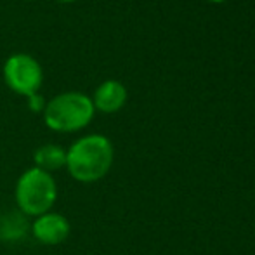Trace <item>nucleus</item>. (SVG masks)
<instances>
[{
    "label": "nucleus",
    "instance_id": "obj_1",
    "mask_svg": "<svg viewBox=\"0 0 255 255\" xmlns=\"http://www.w3.org/2000/svg\"><path fill=\"white\" fill-rule=\"evenodd\" d=\"M113 144L106 135L89 134L66 149V172L82 184L101 181L113 165Z\"/></svg>",
    "mask_w": 255,
    "mask_h": 255
},
{
    "label": "nucleus",
    "instance_id": "obj_2",
    "mask_svg": "<svg viewBox=\"0 0 255 255\" xmlns=\"http://www.w3.org/2000/svg\"><path fill=\"white\" fill-rule=\"evenodd\" d=\"M44 122L51 130L71 134L85 128L94 118V104L84 92H61L45 103Z\"/></svg>",
    "mask_w": 255,
    "mask_h": 255
},
{
    "label": "nucleus",
    "instance_id": "obj_3",
    "mask_svg": "<svg viewBox=\"0 0 255 255\" xmlns=\"http://www.w3.org/2000/svg\"><path fill=\"white\" fill-rule=\"evenodd\" d=\"M14 198L19 212L28 217L51 212L57 202V184L52 174L37 167L26 168L19 175L14 188Z\"/></svg>",
    "mask_w": 255,
    "mask_h": 255
},
{
    "label": "nucleus",
    "instance_id": "obj_4",
    "mask_svg": "<svg viewBox=\"0 0 255 255\" xmlns=\"http://www.w3.org/2000/svg\"><path fill=\"white\" fill-rule=\"evenodd\" d=\"M3 80L12 92L24 98L38 94L44 82V71L30 54H12L3 64Z\"/></svg>",
    "mask_w": 255,
    "mask_h": 255
},
{
    "label": "nucleus",
    "instance_id": "obj_5",
    "mask_svg": "<svg viewBox=\"0 0 255 255\" xmlns=\"http://www.w3.org/2000/svg\"><path fill=\"white\" fill-rule=\"evenodd\" d=\"M31 235L40 245L56 247L64 243L71 235V224L66 215L59 212H45L33 219Z\"/></svg>",
    "mask_w": 255,
    "mask_h": 255
},
{
    "label": "nucleus",
    "instance_id": "obj_6",
    "mask_svg": "<svg viewBox=\"0 0 255 255\" xmlns=\"http://www.w3.org/2000/svg\"><path fill=\"white\" fill-rule=\"evenodd\" d=\"M127 101V89L117 80H106L96 89L92 104L101 113H117Z\"/></svg>",
    "mask_w": 255,
    "mask_h": 255
},
{
    "label": "nucleus",
    "instance_id": "obj_7",
    "mask_svg": "<svg viewBox=\"0 0 255 255\" xmlns=\"http://www.w3.org/2000/svg\"><path fill=\"white\" fill-rule=\"evenodd\" d=\"M33 167L54 175V172L66 167V149L59 144H42L33 153Z\"/></svg>",
    "mask_w": 255,
    "mask_h": 255
},
{
    "label": "nucleus",
    "instance_id": "obj_8",
    "mask_svg": "<svg viewBox=\"0 0 255 255\" xmlns=\"http://www.w3.org/2000/svg\"><path fill=\"white\" fill-rule=\"evenodd\" d=\"M26 99H28V108H30L31 111H35V113H38V111H44L45 101H44V98H42L40 94H33V96H30V98H26Z\"/></svg>",
    "mask_w": 255,
    "mask_h": 255
},
{
    "label": "nucleus",
    "instance_id": "obj_9",
    "mask_svg": "<svg viewBox=\"0 0 255 255\" xmlns=\"http://www.w3.org/2000/svg\"><path fill=\"white\" fill-rule=\"evenodd\" d=\"M57 2H63V3H71V2H77V0H57Z\"/></svg>",
    "mask_w": 255,
    "mask_h": 255
},
{
    "label": "nucleus",
    "instance_id": "obj_10",
    "mask_svg": "<svg viewBox=\"0 0 255 255\" xmlns=\"http://www.w3.org/2000/svg\"><path fill=\"white\" fill-rule=\"evenodd\" d=\"M208 2H214V3H222V2H226V0H208Z\"/></svg>",
    "mask_w": 255,
    "mask_h": 255
}]
</instances>
